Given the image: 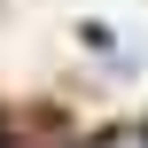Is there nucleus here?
<instances>
[{"instance_id": "obj_1", "label": "nucleus", "mask_w": 148, "mask_h": 148, "mask_svg": "<svg viewBox=\"0 0 148 148\" xmlns=\"http://www.w3.org/2000/svg\"><path fill=\"white\" fill-rule=\"evenodd\" d=\"M94 148H148V133H101Z\"/></svg>"}]
</instances>
